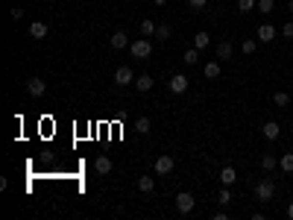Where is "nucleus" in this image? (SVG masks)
I'll list each match as a JSON object with an SVG mask.
<instances>
[{"label":"nucleus","mask_w":293,"mask_h":220,"mask_svg":"<svg viewBox=\"0 0 293 220\" xmlns=\"http://www.w3.org/2000/svg\"><path fill=\"white\" fill-rule=\"evenodd\" d=\"M126 47H129V35L123 29L112 32V50H126Z\"/></svg>","instance_id":"9"},{"label":"nucleus","mask_w":293,"mask_h":220,"mask_svg":"<svg viewBox=\"0 0 293 220\" xmlns=\"http://www.w3.org/2000/svg\"><path fill=\"white\" fill-rule=\"evenodd\" d=\"M26 91H29V97H41V94L47 91V82H44L41 76H29V79H26Z\"/></svg>","instance_id":"5"},{"label":"nucleus","mask_w":293,"mask_h":220,"mask_svg":"<svg viewBox=\"0 0 293 220\" xmlns=\"http://www.w3.org/2000/svg\"><path fill=\"white\" fill-rule=\"evenodd\" d=\"M38 159H41L44 165H56V153H53V150H41V156H38Z\"/></svg>","instance_id":"30"},{"label":"nucleus","mask_w":293,"mask_h":220,"mask_svg":"<svg viewBox=\"0 0 293 220\" xmlns=\"http://www.w3.org/2000/svg\"><path fill=\"white\" fill-rule=\"evenodd\" d=\"M238 9L241 12H252V9H258V0H238Z\"/></svg>","instance_id":"28"},{"label":"nucleus","mask_w":293,"mask_h":220,"mask_svg":"<svg viewBox=\"0 0 293 220\" xmlns=\"http://www.w3.org/2000/svg\"><path fill=\"white\" fill-rule=\"evenodd\" d=\"M241 50H244L247 56H255V50H258V38H247V41L241 44Z\"/></svg>","instance_id":"21"},{"label":"nucleus","mask_w":293,"mask_h":220,"mask_svg":"<svg viewBox=\"0 0 293 220\" xmlns=\"http://www.w3.org/2000/svg\"><path fill=\"white\" fill-rule=\"evenodd\" d=\"M232 53H235V50H232V41H220V44H217V62H229Z\"/></svg>","instance_id":"12"},{"label":"nucleus","mask_w":293,"mask_h":220,"mask_svg":"<svg viewBox=\"0 0 293 220\" xmlns=\"http://www.w3.org/2000/svg\"><path fill=\"white\" fill-rule=\"evenodd\" d=\"M220 182H223V185H235V182H238V171H235L232 165H226V168L220 171Z\"/></svg>","instance_id":"13"},{"label":"nucleus","mask_w":293,"mask_h":220,"mask_svg":"<svg viewBox=\"0 0 293 220\" xmlns=\"http://www.w3.org/2000/svg\"><path fill=\"white\" fill-rule=\"evenodd\" d=\"M153 3H156V6H164V3H167V0H153Z\"/></svg>","instance_id":"35"},{"label":"nucleus","mask_w":293,"mask_h":220,"mask_svg":"<svg viewBox=\"0 0 293 220\" xmlns=\"http://www.w3.org/2000/svg\"><path fill=\"white\" fill-rule=\"evenodd\" d=\"M47 32H50V29H47V24H44V21H35V24H29V35H32L35 41L47 38Z\"/></svg>","instance_id":"11"},{"label":"nucleus","mask_w":293,"mask_h":220,"mask_svg":"<svg viewBox=\"0 0 293 220\" xmlns=\"http://www.w3.org/2000/svg\"><path fill=\"white\" fill-rule=\"evenodd\" d=\"M194 206H197L194 194H188V191H179V194H176V212H179V215H191Z\"/></svg>","instance_id":"2"},{"label":"nucleus","mask_w":293,"mask_h":220,"mask_svg":"<svg viewBox=\"0 0 293 220\" xmlns=\"http://www.w3.org/2000/svg\"><path fill=\"white\" fill-rule=\"evenodd\" d=\"M279 168H282L285 173H293V153H285V156L279 159Z\"/></svg>","instance_id":"26"},{"label":"nucleus","mask_w":293,"mask_h":220,"mask_svg":"<svg viewBox=\"0 0 293 220\" xmlns=\"http://www.w3.org/2000/svg\"><path fill=\"white\" fill-rule=\"evenodd\" d=\"M282 35H285V38H293V21H288V24L282 26Z\"/></svg>","instance_id":"33"},{"label":"nucleus","mask_w":293,"mask_h":220,"mask_svg":"<svg viewBox=\"0 0 293 220\" xmlns=\"http://www.w3.org/2000/svg\"><path fill=\"white\" fill-rule=\"evenodd\" d=\"M208 44H211V35H208V32H197V35H194V47H197V50H205Z\"/></svg>","instance_id":"19"},{"label":"nucleus","mask_w":293,"mask_h":220,"mask_svg":"<svg viewBox=\"0 0 293 220\" xmlns=\"http://www.w3.org/2000/svg\"><path fill=\"white\" fill-rule=\"evenodd\" d=\"M255 200H258L261 206L273 203V200H276V182H273V179H261V182L255 185Z\"/></svg>","instance_id":"1"},{"label":"nucleus","mask_w":293,"mask_h":220,"mask_svg":"<svg viewBox=\"0 0 293 220\" xmlns=\"http://www.w3.org/2000/svg\"><path fill=\"white\" fill-rule=\"evenodd\" d=\"M117 85H132L135 82V73H132V68H126V65H120L117 71H114V76H112Z\"/></svg>","instance_id":"4"},{"label":"nucleus","mask_w":293,"mask_h":220,"mask_svg":"<svg viewBox=\"0 0 293 220\" xmlns=\"http://www.w3.org/2000/svg\"><path fill=\"white\" fill-rule=\"evenodd\" d=\"M173 165H176L173 156H158V159H156V173H158V176H170V173H173Z\"/></svg>","instance_id":"6"},{"label":"nucleus","mask_w":293,"mask_h":220,"mask_svg":"<svg viewBox=\"0 0 293 220\" xmlns=\"http://www.w3.org/2000/svg\"><path fill=\"white\" fill-rule=\"evenodd\" d=\"M288 218L293 220V203H288Z\"/></svg>","instance_id":"34"},{"label":"nucleus","mask_w":293,"mask_h":220,"mask_svg":"<svg viewBox=\"0 0 293 220\" xmlns=\"http://www.w3.org/2000/svg\"><path fill=\"white\" fill-rule=\"evenodd\" d=\"M156 35H158V41L170 38V26H167V24H158V26H156Z\"/></svg>","instance_id":"29"},{"label":"nucleus","mask_w":293,"mask_h":220,"mask_svg":"<svg viewBox=\"0 0 293 220\" xmlns=\"http://www.w3.org/2000/svg\"><path fill=\"white\" fill-rule=\"evenodd\" d=\"M261 132H264V138H267V141H276V138L282 135V126H279L276 121H267V123L261 126Z\"/></svg>","instance_id":"10"},{"label":"nucleus","mask_w":293,"mask_h":220,"mask_svg":"<svg viewBox=\"0 0 293 220\" xmlns=\"http://www.w3.org/2000/svg\"><path fill=\"white\" fill-rule=\"evenodd\" d=\"M288 12H291V15H293V0H291V3H288Z\"/></svg>","instance_id":"36"},{"label":"nucleus","mask_w":293,"mask_h":220,"mask_svg":"<svg viewBox=\"0 0 293 220\" xmlns=\"http://www.w3.org/2000/svg\"><path fill=\"white\" fill-rule=\"evenodd\" d=\"M9 15H12V21H21V18H23V9L15 6V9H9Z\"/></svg>","instance_id":"32"},{"label":"nucleus","mask_w":293,"mask_h":220,"mask_svg":"<svg viewBox=\"0 0 293 220\" xmlns=\"http://www.w3.org/2000/svg\"><path fill=\"white\" fill-rule=\"evenodd\" d=\"M273 103H276L279 109H285V106L291 103V94H288V91H276V94H273Z\"/></svg>","instance_id":"24"},{"label":"nucleus","mask_w":293,"mask_h":220,"mask_svg":"<svg viewBox=\"0 0 293 220\" xmlns=\"http://www.w3.org/2000/svg\"><path fill=\"white\" fill-rule=\"evenodd\" d=\"M153 129V123H150V118H138L135 121V132H141V135H147Z\"/></svg>","instance_id":"25"},{"label":"nucleus","mask_w":293,"mask_h":220,"mask_svg":"<svg viewBox=\"0 0 293 220\" xmlns=\"http://www.w3.org/2000/svg\"><path fill=\"white\" fill-rule=\"evenodd\" d=\"M255 35H258V41H264V44H270V41L276 38V26H273V24H261V26L255 29Z\"/></svg>","instance_id":"8"},{"label":"nucleus","mask_w":293,"mask_h":220,"mask_svg":"<svg viewBox=\"0 0 293 220\" xmlns=\"http://www.w3.org/2000/svg\"><path fill=\"white\" fill-rule=\"evenodd\" d=\"M205 76H208V79H217V76H220V62H205Z\"/></svg>","instance_id":"23"},{"label":"nucleus","mask_w":293,"mask_h":220,"mask_svg":"<svg viewBox=\"0 0 293 220\" xmlns=\"http://www.w3.org/2000/svg\"><path fill=\"white\" fill-rule=\"evenodd\" d=\"M129 53H132L135 59H147V56L153 53V44H150L147 38H138V41H132V44H129Z\"/></svg>","instance_id":"3"},{"label":"nucleus","mask_w":293,"mask_h":220,"mask_svg":"<svg viewBox=\"0 0 293 220\" xmlns=\"http://www.w3.org/2000/svg\"><path fill=\"white\" fill-rule=\"evenodd\" d=\"M167 88H170L173 94H185V91H188V76H185V73H176V76H170Z\"/></svg>","instance_id":"7"},{"label":"nucleus","mask_w":293,"mask_h":220,"mask_svg":"<svg viewBox=\"0 0 293 220\" xmlns=\"http://www.w3.org/2000/svg\"><path fill=\"white\" fill-rule=\"evenodd\" d=\"M153 188H156V179H153V176H141V179H138V191H144V194H150Z\"/></svg>","instance_id":"20"},{"label":"nucleus","mask_w":293,"mask_h":220,"mask_svg":"<svg viewBox=\"0 0 293 220\" xmlns=\"http://www.w3.org/2000/svg\"><path fill=\"white\" fill-rule=\"evenodd\" d=\"M258 12H261V15L276 12V0H258Z\"/></svg>","instance_id":"27"},{"label":"nucleus","mask_w":293,"mask_h":220,"mask_svg":"<svg viewBox=\"0 0 293 220\" xmlns=\"http://www.w3.org/2000/svg\"><path fill=\"white\" fill-rule=\"evenodd\" d=\"M138 32H141L144 38H147V35H156V24H153L150 18H144V21L138 24Z\"/></svg>","instance_id":"18"},{"label":"nucleus","mask_w":293,"mask_h":220,"mask_svg":"<svg viewBox=\"0 0 293 220\" xmlns=\"http://www.w3.org/2000/svg\"><path fill=\"white\" fill-rule=\"evenodd\" d=\"M261 168L270 173V171H276V168H279V159H276L273 153H264V156H261Z\"/></svg>","instance_id":"16"},{"label":"nucleus","mask_w":293,"mask_h":220,"mask_svg":"<svg viewBox=\"0 0 293 220\" xmlns=\"http://www.w3.org/2000/svg\"><path fill=\"white\" fill-rule=\"evenodd\" d=\"M200 53H203V50H197V47L185 50V56H182V59H185V65H197V62H200Z\"/></svg>","instance_id":"22"},{"label":"nucleus","mask_w":293,"mask_h":220,"mask_svg":"<svg viewBox=\"0 0 293 220\" xmlns=\"http://www.w3.org/2000/svg\"><path fill=\"white\" fill-rule=\"evenodd\" d=\"M229 203H232V185H223V191L217 194V206H220V209H226Z\"/></svg>","instance_id":"17"},{"label":"nucleus","mask_w":293,"mask_h":220,"mask_svg":"<svg viewBox=\"0 0 293 220\" xmlns=\"http://www.w3.org/2000/svg\"><path fill=\"white\" fill-rule=\"evenodd\" d=\"M191 3V9H197V12H203L205 6H208V0H188Z\"/></svg>","instance_id":"31"},{"label":"nucleus","mask_w":293,"mask_h":220,"mask_svg":"<svg viewBox=\"0 0 293 220\" xmlns=\"http://www.w3.org/2000/svg\"><path fill=\"white\" fill-rule=\"evenodd\" d=\"M153 82H156V79H153L150 73H141V76H135V88H138V91H150V88H153Z\"/></svg>","instance_id":"14"},{"label":"nucleus","mask_w":293,"mask_h":220,"mask_svg":"<svg viewBox=\"0 0 293 220\" xmlns=\"http://www.w3.org/2000/svg\"><path fill=\"white\" fill-rule=\"evenodd\" d=\"M94 171H97V173H112V159H109V156H97Z\"/></svg>","instance_id":"15"}]
</instances>
